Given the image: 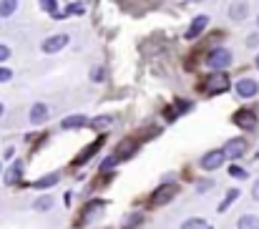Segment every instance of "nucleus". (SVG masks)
<instances>
[{"label":"nucleus","mask_w":259,"mask_h":229,"mask_svg":"<svg viewBox=\"0 0 259 229\" xmlns=\"http://www.w3.org/2000/svg\"><path fill=\"white\" fill-rule=\"evenodd\" d=\"M206 96H217V93H224L229 88V78L224 71H214L209 78H204V83L199 86Z\"/></svg>","instance_id":"1"},{"label":"nucleus","mask_w":259,"mask_h":229,"mask_svg":"<svg viewBox=\"0 0 259 229\" xmlns=\"http://www.w3.org/2000/svg\"><path fill=\"white\" fill-rule=\"evenodd\" d=\"M204 63H206L211 71H224V68L232 66V51H227V48H214V51L206 56Z\"/></svg>","instance_id":"2"},{"label":"nucleus","mask_w":259,"mask_h":229,"mask_svg":"<svg viewBox=\"0 0 259 229\" xmlns=\"http://www.w3.org/2000/svg\"><path fill=\"white\" fill-rule=\"evenodd\" d=\"M176 194H179V186H176V184H161V186L151 194V204H156V207L169 204Z\"/></svg>","instance_id":"3"},{"label":"nucleus","mask_w":259,"mask_h":229,"mask_svg":"<svg viewBox=\"0 0 259 229\" xmlns=\"http://www.w3.org/2000/svg\"><path fill=\"white\" fill-rule=\"evenodd\" d=\"M68 35L66 33H58V35H51V38H46L43 43H40V51L43 53H58V51H63L66 46H68Z\"/></svg>","instance_id":"4"},{"label":"nucleus","mask_w":259,"mask_h":229,"mask_svg":"<svg viewBox=\"0 0 259 229\" xmlns=\"http://www.w3.org/2000/svg\"><path fill=\"white\" fill-rule=\"evenodd\" d=\"M224 159H227L224 149H214V151L201 156V169H204V171H214V169H219V166L224 164Z\"/></svg>","instance_id":"5"},{"label":"nucleus","mask_w":259,"mask_h":229,"mask_svg":"<svg viewBox=\"0 0 259 229\" xmlns=\"http://www.w3.org/2000/svg\"><path fill=\"white\" fill-rule=\"evenodd\" d=\"M237 96L239 98H254L259 93V83L254 78H242V81H237Z\"/></svg>","instance_id":"6"},{"label":"nucleus","mask_w":259,"mask_h":229,"mask_svg":"<svg viewBox=\"0 0 259 229\" xmlns=\"http://www.w3.org/2000/svg\"><path fill=\"white\" fill-rule=\"evenodd\" d=\"M206 25H209V15H196V18L191 20V25L186 28L184 38H186V41H194V38H199V35L206 30Z\"/></svg>","instance_id":"7"},{"label":"nucleus","mask_w":259,"mask_h":229,"mask_svg":"<svg viewBox=\"0 0 259 229\" xmlns=\"http://www.w3.org/2000/svg\"><path fill=\"white\" fill-rule=\"evenodd\" d=\"M224 154H227V159H242L247 154V141L244 139H229L224 144Z\"/></svg>","instance_id":"8"},{"label":"nucleus","mask_w":259,"mask_h":229,"mask_svg":"<svg viewBox=\"0 0 259 229\" xmlns=\"http://www.w3.org/2000/svg\"><path fill=\"white\" fill-rule=\"evenodd\" d=\"M234 124L242 126V129H254V126H257V116H254L249 108H242V111L234 113Z\"/></svg>","instance_id":"9"},{"label":"nucleus","mask_w":259,"mask_h":229,"mask_svg":"<svg viewBox=\"0 0 259 229\" xmlns=\"http://www.w3.org/2000/svg\"><path fill=\"white\" fill-rule=\"evenodd\" d=\"M46 119H48V106H46L43 101L33 103V108H30V124H33V126H40Z\"/></svg>","instance_id":"10"},{"label":"nucleus","mask_w":259,"mask_h":229,"mask_svg":"<svg viewBox=\"0 0 259 229\" xmlns=\"http://www.w3.org/2000/svg\"><path fill=\"white\" fill-rule=\"evenodd\" d=\"M139 149V141H134V139H128V141H123L118 149H116V159L118 161H126V159H131L134 154Z\"/></svg>","instance_id":"11"},{"label":"nucleus","mask_w":259,"mask_h":229,"mask_svg":"<svg viewBox=\"0 0 259 229\" xmlns=\"http://www.w3.org/2000/svg\"><path fill=\"white\" fill-rule=\"evenodd\" d=\"M103 141H106V136H98V139H96L93 144H88L86 149H83V151L78 154V159H76V164H86L88 159H91L93 154H96V151H98V149H101V146H103Z\"/></svg>","instance_id":"12"},{"label":"nucleus","mask_w":259,"mask_h":229,"mask_svg":"<svg viewBox=\"0 0 259 229\" xmlns=\"http://www.w3.org/2000/svg\"><path fill=\"white\" fill-rule=\"evenodd\" d=\"M86 124H88V119H86V116L76 113V116H68V119H63V121H61V129L71 131V129H83Z\"/></svg>","instance_id":"13"},{"label":"nucleus","mask_w":259,"mask_h":229,"mask_svg":"<svg viewBox=\"0 0 259 229\" xmlns=\"http://www.w3.org/2000/svg\"><path fill=\"white\" fill-rule=\"evenodd\" d=\"M229 15H232V20H244V18L249 15V5H247L244 0H239V3H234V5H232Z\"/></svg>","instance_id":"14"},{"label":"nucleus","mask_w":259,"mask_h":229,"mask_svg":"<svg viewBox=\"0 0 259 229\" xmlns=\"http://www.w3.org/2000/svg\"><path fill=\"white\" fill-rule=\"evenodd\" d=\"M98 212H103V202H98V199L96 202H88L86 209H83V222H91Z\"/></svg>","instance_id":"15"},{"label":"nucleus","mask_w":259,"mask_h":229,"mask_svg":"<svg viewBox=\"0 0 259 229\" xmlns=\"http://www.w3.org/2000/svg\"><path fill=\"white\" fill-rule=\"evenodd\" d=\"M20 171H23V161H15V164L8 169V174H5V184H18Z\"/></svg>","instance_id":"16"},{"label":"nucleus","mask_w":259,"mask_h":229,"mask_svg":"<svg viewBox=\"0 0 259 229\" xmlns=\"http://www.w3.org/2000/svg\"><path fill=\"white\" fill-rule=\"evenodd\" d=\"M237 227L239 229H259V217L257 214H244V217H239Z\"/></svg>","instance_id":"17"},{"label":"nucleus","mask_w":259,"mask_h":229,"mask_svg":"<svg viewBox=\"0 0 259 229\" xmlns=\"http://www.w3.org/2000/svg\"><path fill=\"white\" fill-rule=\"evenodd\" d=\"M58 179H61L58 174H48V176L38 179V181H35L33 186H35V189H51V186H56V184H58Z\"/></svg>","instance_id":"18"},{"label":"nucleus","mask_w":259,"mask_h":229,"mask_svg":"<svg viewBox=\"0 0 259 229\" xmlns=\"http://www.w3.org/2000/svg\"><path fill=\"white\" fill-rule=\"evenodd\" d=\"M18 10V0H0V18H10Z\"/></svg>","instance_id":"19"},{"label":"nucleus","mask_w":259,"mask_h":229,"mask_svg":"<svg viewBox=\"0 0 259 229\" xmlns=\"http://www.w3.org/2000/svg\"><path fill=\"white\" fill-rule=\"evenodd\" d=\"M237 199H239V189H229L227 199H224V202L219 204V212H227V209H229V207H232V204H234Z\"/></svg>","instance_id":"20"},{"label":"nucleus","mask_w":259,"mask_h":229,"mask_svg":"<svg viewBox=\"0 0 259 229\" xmlns=\"http://www.w3.org/2000/svg\"><path fill=\"white\" fill-rule=\"evenodd\" d=\"M51 207H53V197H40V199H35V204H33L35 212H48Z\"/></svg>","instance_id":"21"},{"label":"nucleus","mask_w":259,"mask_h":229,"mask_svg":"<svg viewBox=\"0 0 259 229\" xmlns=\"http://www.w3.org/2000/svg\"><path fill=\"white\" fill-rule=\"evenodd\" d=\"M181 229H206V222L201 219V217H191V219H186Z\"/></svg>","instance_id":"22"},{"label":"nucleus","mask_w":259,"mask_h":229,"mask_svg":"<svg viewBox=\"0 0 259 229\" xmlns=\"http://www.w3.org/2000/svg\"><path fill=\"white\" fill-rule=\"evenodd\" d=\"M91 126H93V129H108V126H111V116H98V119L91 121Z\"/></svg>","instance_id":"23"},{"label":"nucleus","mask_w":259,"mask_h":229,"mask_svg":"<svg viewBox=\"0 0 259 229\" xmlns=\"http://www.w3.org/2000/svg\"><path fill=\"white\" fill-rule=\"evenodd\" d=\"M40 8H43L46 13H51V15H58V10H56V0H40Z\"/></svg>","instance_id":"24"},{"label":"nucleus","mask_w":259,"mask_h":229,"mask_svg":"<svg viewBox=\"0 0 259 229\" xmlns=\"http://www.w3.org/2000/svg\"><path fill=\"white\" fill-rule=\"evenodd\" d=\"M229 174H232L234 179H247V171L239 169V166H229Z\"/></svg>","instance_id":"25"},{"label":"nucleus","mask_w":259,"mask_h":229,"mask_svg":"<svg viewBox=\"0 0 259 229\" xmlns=\"http://www.w3.org/2000/svg\"><path fill=\"white\" fill-rule=\"evenodd\" d=\"M10 78H13V71L0 66V83H5V81H10Z\"/></svg>","instance_id":"26"},{"label":"nucleus","mask_w":259,"mask_h":229,"mask_svg":"<svg viewBox=\"0 0 259 229\" xmlns=\"http://www.w3.org/2000/svg\"><path fill=\"white\" fill-rule=\"evenodd\" d=\"M8 58H10V48L0 43V66H3V61H8Z\"/></svg>","instance_id":"27"},{"label":"nucleus","mask_w":259,"mask_h":229,"mask_svg":"<svg viewBox=\"0 0 259 229\" xmlns=\"http://www.w3.org/2000/svg\"><path fill=\"white\" fill-rule=\"evenodd\" d=\"M247 46H249V48H257V46H259V35H257V33H252V35L247 38Z\"/></svg>","instance_id":"28"},{"label":"nucleus","mask_w":259,"mask_h":229,"mask_svg":"<svg viewBox=\"0 0 259 229\" xmlns=\"http://www.w3.org/2000/svg\"><path fill=\"white\" fill-rule=\"evenodd\" d=\"M206 189H211V181H201V184H196V192H206Z\"/></svg>","instance_id":"29"},{"label":"nucleus","mask_w":259,"mask_h":229,"mask_svg":"<svg viewBox=\"0 0 259 229\" xmlns=\"http://www.w3.org/2000/svg\"><path fill=\"white\" fill-rule=\"evenodd\" d=\"M252 197H254V199L259 202V179L254 181V186H252Z\"/></svg>","instance_id":"30"},{"label":"nucleus","mask_w":259,"mask_h":229,"mask_svg":"<svg viewBox=\"0 0 259 229\" xmlns=\"http://www.w3.org/2000/svg\"><path fill=\"white\" fill-rule=\"evenodd\" d=\"M93 81H101V78H103V68H96V71H93Z\"/></svg>","instance_id":"31"},{"label":"nucleus","mask_w":259,"mask_h":229,"mask_svg":"<svg viewBox=\"0 0 259 229\" xmlns=\"http://www.w3.org/2000/svg\"><path fill=\"white\" fill-rule=\"evenodd\" d=\"M68 13H83V5H71Z\"/></svg>","instance_id":"32"},{"label":"nucleus","mask_w":259,"mask_h":229,"mask_svg":"<svg viewBox=\"0 0 259 229\" xmlns=\"http://www.w3.org/2000/svg\"><path fill=\"white\" fill-rule=\"evenodd\" d=\"M3 113H5V106H3V103H0V116H3Z\"/></svg>","instance_id":"33"},{"label":"nucleus","mask_w":259,"mask_h":229,"mask_svg":"<svg viewBox=\"0 0 259 229\" xmlns=\"http://www.w3.org/2000/svg\"><path fill=\"white\" fill-rule=\"evenodd\" d=\"M257 68H259V56H257Z\"/></svg>","instance_id":"34"},{"label":"nucleus","mask_w":259,"mask_h":229,"mask_svg":"<svg viewBox=\"0 0 259 229\" xmlns=\"http://www.w3.org/2000/svg\"><path fill=\"white\" fill-rule=\"evenodd\" d=\"M257 25H259V18H257Z\"/></svg>","instance_id":"35"},{"label":"nucleus","mask_w":259,"mask_h":229,"mask_svg":"<svg viewBox=\"0 0 259 229\" xmlns=\"http://www.w3.org/2000/svg\"><path fill=\"white\" fill-rule=\"evenodd\" d=\"M206 229H211V227H206Z\"/></svg>","instance_id":"36"}]
</instances>
